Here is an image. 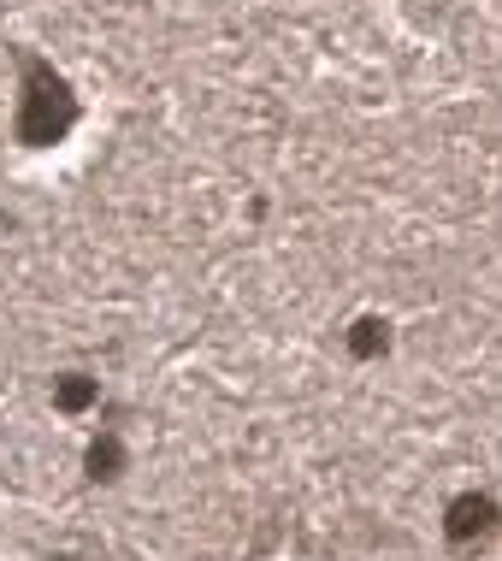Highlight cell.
Segmentation results:
<instances>
[{
    "instance_id": "6da1fadb",
    "label": "cell",
    "mask_w": 502,
    "mask_h": 561,
    "mask_svg": "<svg viewBox=\"0 0 502 561\" xmlns=\"http://www.w3.org/2000/svg\"><path fill=\"white\" fill-rule=\"evenodd\" d=\"M66 125H71V95H66V83L48 78V71H30V101H24L19 130L30 136V142H54Z\"/></svg>"
},
{
    "instance_id": "7a4b0ae2",
    "label": "cell",
    "mask_w": 502,
    "mask_h": 561,
    "mask_svg": "<svg viewBox=\"0 0 502 561\" xmlns=\"http://www.w3.org/2000/svg\"><path fill=\"white\" fill-rule=\"evenodd\" d=\"M497 508L484 503V496H467V503L449 508V538H474V533H491Z\"/></svg>"
}]
</instances>
